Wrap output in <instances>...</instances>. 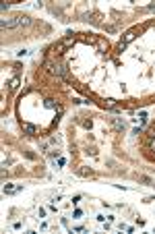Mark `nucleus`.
Here are the masks:
<instances>
[{
	"label": "nucleus",
	"mask_w": 155,
	"mask_h": 234,
	"mask_svg": "<svg viewBox=\"0 0 155 234\" xmlns=\"http://www.w3.org/2000/svg\"><path fill=\"white\" fill-rule=\"evenodd\" d=\"M46 66H48V71H50V72L58 75V77H64V66H60V64H54V62H46Z\"/></svg>",
	"instance_id": "nucleus-1"
},
{
	"label": "nucleus",
	"mask_w": 155,
	"mask_h": 234,
	"mask_svg": "<svg viewBox=\"0 0 155 234\" xmlns=\"http://www.w3.org/2000/svg\"><path fill=\"white\" fill-rule=\"evenodd\" d=\"M2 29H13V27H19V19H2Z\"/></svg>",
	"instance_id": "nucleus-2"
},
{
	"label": "nucleus",
	"mask_w": 155,
	"mask_h": 234,
	"mask_svg": "<svg viewBox=\"0 0 155 234\" xmlns=\"http://www.w3.org/2000/svg\"><path fill=\"white\" fill-rule=\"evenodd\" d=\"M135 37H137V31H135V29H130V31H126V33H124V39H122L120 44H124V46H128V44H130V42H132Z\"/></svg>",
	"instance_id": "nucleus-3"
},
{
	"label": "nucleus",
	"mask_w": 155,
	"mask_h": 234,
	"mask_svg": "<svg viewBox=\"0 0 155 234\" xmlns=\"http://www.w3.org/2000/svg\"><path fill=\"white\" fill-rule=\"evenodd\" d=\"M23 131H25L27 135H35V133H37V128H35L33 125H29V122H23Z\"/></svg>",
	"instance_id": "nucleus-4"
},
{
	"label": "nucleus",
	"mask_w": 155,
	"mask_h": 234,
	"mask_svg": "<svg viewBox=\"0 0 155 234\" xmlns=\"http://www.w3.org/2000/svg\"><path fill=\"white\" fill-rule=\"evenodd\" d=\"M72 44H74V37H66V39L58 46V50H64V48H68V46H72Z\"/></svg>",
	"instance_id": "nucleus-5"
},
{
	"label": "nucleus",
	"mask_w": 155,
	"mask_h": 234,
	"mask_svg": "<svg viewBox=\"0 0 155 234\" xmlns=\"http://www.w3.org/2000/svg\"><path fill=\"white\" fill-rule=\"evenodd\" d=\"M112 125H114L116 131H124V122H122L120 118H112Z\"/></svg>",
	"instance_id": "nucleus-6"
},
{
	"label": "nucleus",
	"mask_w": 155,
	"mask_h": 234,
	"mask_svg": "<svg viewBox=\"0 0 155 234\" xmlns=\"http://www.w3.org/2000/svg\"><path fill=\"white\" fill-rule=\"evenodd\" d=\"M103 106H105V108H116V100H114V97H108V100H103Z\"/></svg>",
	"instance_id": "nucleus-7"
},
{
	"label": "nucleus",
	"mask_w": 155,
	"mask_h": 234,
	"mask_svg": "<svg viewBox=\"0 0 155 234\" xmlns=\"http://www.w3.org/2000/svg\"><path fill=\"white\" fill-rule=\"evenodd\" d=\"M79 174H81V176H91V174H93V172H91V170H89V168H87V166H83V168H81V170H79Z\"/></svg>",
	"instance_id": "nucleus-8"
},
{
	"label": "nucleus",
	"mask_w": 155,
	"mask_h": 234,
	"mask_svg": "<svg viewBox=\"0 0 155 234\" xmlns=\"http://www.w3.org/2000/svg\"><path fill=\"white\" fill-rule=\"evenodd\" d=\"M19 85H21V79H19V77H15V79L11 81V89H17Z\"/></svg>",
	"instance_id": "nucleus-9"
},
{
	"label": "nucleus",
	"mask_w": 155,
	"mask_h": 234,
	"mask_svg": "<svg viewBox=\"0 0 155 234\" xmlns=\"http://www.w3.org/2000/svg\"><path fill=\"white\" fill-rule=\"evenodd\" d=\"M17 19H19V25H25V27L31 23V21H29V17H17Z\"/></svg>",
	"instance_id": "nucleus-10"
},
{
	"label": "nucleus",
	"mask_w": 155,
	"mask_h": 234,
	"mask_svg": "<svg viewBox=\"0 0 155 234\" xmlns=\"http://www.w3.org/2000/svg\"><path fill=\"white\" fill-rule=\"evenodd\" d=\"M46 108H56V104H54V100H46Z\"/></svg>",
	"instance_id": "nucleus-11"
},
{
	"label": "nucleus",
	"mask_w": 155,
	"mask_h": 234,
	"mask_svg": "<svg viewBox=\"0 0 155 234\" xmlns=\"http://www.w3.org/2000/svg\"><path fill=\"white\" fill-rule=\"evenodd\" d=\"M147 133H149V139H155V126H153V128H149Z\"/></svg>",
	"instance_id": "nucleus-12"
},
{
	"label": "nucleus",
	"mask_w": 155,
	"mask_h": 234,
	"mask_svg": "<svg viewBox=\"0 0 155 234\" xmlns=\"http://www.w3.org/2000/svg\"><path fill=\"white\" fill-rule=\"evenodd\" d=\"M72 230H74V232H85V228H83V226H74Z\"/></svg>",
	"instance_id": "nucleus-13"
},
{
	"label": "nucleus",
	"mask_w": 155,
	"mask_h": 234,
	"mask_svg": "<svg viewBox=\"0 0 155 234\" xmlns=\"http://www.w3.org/2000/svg\"><path fill=\"white\" fill-rule=\"evenodd\" d=\"M83 126H85V128H91V126H93V122H91V120H85V122H83Z\"/></svg>",
	"instance_id": "nucleus-14"
},
{
	"label": "nucleus",
	"mask_w": 155,
	"mask_h": 234,
	"mask_svg": "<svg viewBox=\"0 0 155 234\" xmlns=\"http://www.w3.org/2000/svg\"><path fill=\"white\" fill-rule=\"evenodd\" d=\"M149 149H151V151H155V139H151V141H149Z\"/></svg>",
	"instance_id": "nucleus-15"
},
{
	"label": "nucleus",
	"mask_w": 155,
	"mask_h": 234,
	"mask_svg": "<svg viewBox=\"0 0 155 234\" xmlns=\"http://www.w3.org/2000/svg\"><path fill=\"white\" fill-rule=\"evenodd\" d=\"M50 155H52V158H60V151H56V149H54V151H50Z\"/></svg>",
	"instance_id": "nucleus-16"
},
{
	"label": "nucleus",
	"mask_w": 155,
	"mask_h": 234,
	"mask_svg": "<svg viewBox=\"0 0 155 234\" xmlns=\"http://www.w3.org/2000/svg\"><path fill=\"white\" fill-rule=\"evenodd\" d=\"M147 11H151V13H155V4H149V6H147Z\"/></svg>",
	"instance_id": "nucleus-17"
}]
</instances>
